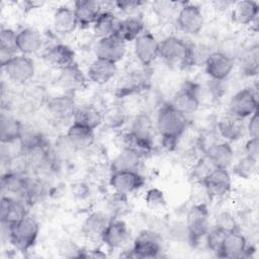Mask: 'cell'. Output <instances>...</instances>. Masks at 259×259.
<instances>
[{"label":"cell","instance_id":"33","mask_svg":"<svg viewBox=\"0 0 259 259\" xmlns=\"http://www.w3.org/2000/svg\"><path fill=\"white\" fill-rule=\"evenodd\" d=\"M241 72L248 77H253L259 71V46L257 44L243 48L239 57Z\"/></svg>","mask_w":259,"mask_h":259},{"label":"cell","instance_id":"32","mask_svg":"<svg viewBox=\"0 0 259 259\" xmlns=\"http://www.w3.org/2000/svg\"><path fill=\"white\" fill-rule=\"evenodd\" d=\"M142 155L137 151L124 147L121 152L112 160L110 165L111 172L116 171H138Z\"/></svg>","mask_w":259,"mask_h":259},{"label":"cell","instance_id":"42","mask_svg":"<svg viewBox=\"0 0 259 259\" xmlns=\"http://www.w3.org/2000/svg\"><path fill=\"white\" fill-rule=\"evenodd\" d=\"M213 227L224 231L225 233H229V232L239 229L235 217L229 211L219 212L214 218V226Z\"/></svg>","mask_w":259,"mask_h":259},{"label":"cell","instance_id":"17","mask_svg":"<svg viewBox=\"0 0 259 259\" xmlns=\"http://www.w3.org/2000/svg\"><path fill=\"white\" fill-rule=\"evenodd\" d=\"M27 202L20 198L3 195L1 198L0 219L2 225L11 226L28 214Z\"/></svg>","mask_w":259,"mask_h":259},{"label":"cell","instance_id":"49","mask_svg":"<svg viewBox=\"0 0 259 259\" xmlns=\"http://www.w3.org/2000/svg\"><path fill=\"white\" fill-rule=\"evenodd\" d=\"M234 1H225V0H222V1H214L212 4L214 6V8H217L218 10L220 11H223V10H226L228 8H232V6L234 5Z\"/></svg>","mask_w":259,"mask_h":259},{"label":"cell","instance_id":"19","mask_svg":"<svg viewBox=\"0 0 259 259\" xmlns=\"http://www.w3.org/2000/svg\"><path fill=\"white\" fill-rule=\"evenodd\" d=\"M130 238V231L126 224L121 220L111 219L102 234L101 241L110 250L121 248Z\"/></svg>","mask_w":259,"mask_h":259},{"label":"cell","instance_id":"37","mask_svg":"<svg viewBox=\"0 0 259 259\" xmlns=\"http://www.w3.org/2000/svg\"><path fill=\"white\" fill-rule=\"evenodd\" d=\"M119 20L110 11L101 12L93 23V32L98 38L112 35L116 32Z\"/></svg>","mask_w":259,"mask_h":259},{"label":"cell","instance_id":"25","mask_svg":"<svg viewBox=\"0 0 259 259\" xmlns=\"http://www.w3.org/2000/svg\"><path fill=\"white\" fill-rule=\"evenodd\" d=\"M42 46V37L40 33L30 27L19 30L16 34V47L18 53L24 56L34 54L40 50Z\"/></svg>","mask_w":259,"mask_h":259},{"label":"cell","instance_id":"22","mask_svg":"<svg viewBox=\"0 0 259 259\" xmlns=\"http://www.w3.org/2000/svg\"><path fill=\"white\" fill-rule=\"evenodd\" d=\"M117 73V66L115 63L96 58L87 70L88 79L97 85H104L111 81Z\"/></svg>","mask_w":259,"mask_h":259},{"label":"cell","instance_id":"47","mask_svg":"<svg viewBox=\"0 0 259 259\" xmlns=\"http://www.w3.org/2000/svg\"><path fill=\"white\" fill-rule=\"evenodd\" d=\"M246 132L248 133L250 138L259 139V114H258V110H256L249 117V120L246 123Z\"/></svg>","mask_w":259,"mask_h":259},{"label":"cell","instance_id":"40","mask_svg":"<svg viewBox=\"0 0 259 259\" xmlns=\"http://www.w3.org/2000/svg\"><path fill=\"white\" fill-rule=\"evenodd\" d=\"M75 152H76V149L73 147V145L67 138L66 134L58 137V139L55 142V149L53 151L55 159H60V160L68 159Z\"/></svg>","mask_w":259,"mask_h":259},{"label":"cell","instance_id":"18","mask_svg":"<svg viewBox=\"0 0 259 259\" xmlns=\"http://www.w3.org/2000/svg\"><path fill=\"white\" fill-rule=\"evenodd\" d=\"M57 85L64 90L65 93L71 94L81 90L86 85V76L80 67L74 63L60 70V75L57 78Z\"/></svg>","mask_w":259,"mask_h":259},{"label":"cell","instance_id":"1","mask_svg":"<svg viewBox=\"0 0 259 259\" xmlns=\"http://www.w3.org/2000/svg\"><path fill=\"white\" fill-rule=\"evenodd\" d=\"M156 125L162 139V145L172 151L187 128V115L179 111L172 103H165L157 113Z\"/></svg>","mask_w":259,"mask_h":259},{"label":"cell","instance_id":"23","mask_svg":"<svg viewBox=\"0 0 259 259\" xmlns=\"http://www.w3.org/2000/svg\"><path fill=\"white\" fill-rule=\"evenodd\" d=\"M102 8V4L99 1L94 0H78L74 3V12L78 21V25L81 27H88L93 25L98 18Z\"/></svg>","mask_w":259,"mask_h":259},{"label":"cell","instance_id":"11","mask_svg":"<svg viewBox=\"0 0 259 259\" xmlns=\"http://www.w3.org/2000/svg\"><path fill=\"white\" fill-rule=\"evenodd\" d=\"M146 179L138 171H116L111 172L109 185L114 192L127 195L141 189Z\"/></svg>","mask_w":259,"mask_h":259},{"label":"cell","instance_id":"12","mask_svg":"<svg viewBox=\"0 0 259 259\" xmlns=\"http://www.w3.org/2000/svg\"><path fill=\"white\" fill-rule=\"evenodd\" d=\"M234 66L235 60L219 51L210 53L204 62L206 75L212 81L219 82L226 80L230 76Z\"/></svg>","mask_w":259,"mask_h":259},{"label":"cell","instance_id":"48","mask_svg":"<svg viewBox=\"0 0 259 259\" xmlns=\"http://www.w3.org/2000/svg\"><path fill=\"white\" fill-rule=\"evenodd\" d=\"M245 155L258 161L259 157V139L250 138L245 144Z\"/></svg>","mask_w":259,"mask_h":259},{"label":"cell","instance_id":"45","mask_svg":"<svg viewBox=\"0 0 259 259\" xmlns=\"http://www.w3.org/2000/svg\"><path fill=\"white\" fill-rule=\"evenodd\" d=\"M114 5L122 13L126 14L127 17H133L141 9V6L143 5V2L125 0V1H116V2H114Z\"/></svg>","mask_w":259,"mask_h":259},{"label":"cell","instance_id":"16","mask_svg":"<svg viewBox=\"0 0 259 259\" xmlns=\"http://www.w3.org/2000/svg\"><path fill=\"white\" fill-rule=\"evenodd\" d=\"M77 106L71 94H60L52 97L47 103L49 115L56 121L64 122L73 119Z\"/></svg>","mask_w":259,"mask_h":259},{"label":"cell","instance_id":"20","mask_svg":"<svg viewBox=\"0 0 259 259\" xmlns=\"http://www.w3.org/2000/svg\"><path fill=\"white\" fill-rule=\"evenodd\" d=\"M217 130L219 136L226 142H236L244 137L246 124L244 123V119L228 113L218 120Z\"/></svg>","mask_w":259,"mask_h":259},{"label":"cell","instance_id":"24","mask_svg":"<svg viewBox=\"0 0 259 259\" xmlns=\"http://www.w3.org/2000/svg\"><path fill=\"white\" fill-rule=\"evenodd\" d=\"M259 5L253 0L235 2L232 6V18L239 25L253 24L258 18Z\"/></svg>","mask_w":259,"mask_h":259},{"label":"cell","instance_id":"5","mask_svg":"<svg viewBox=\"0 0 259 259\" xmlns=\"http://www.w3.org/2000/svg\"><path fill=\"white\" fill-rule=\"evenodd\" d=\"M258 110V95L253 88H244L235 93L229 102V113L245 119Z\"/></svg>","mask_w":259,"mask_h":259},{"label":"cell","instance_id":"4","mask_svg":"<svg viewBox=\"0 0 259 259\" xmlns=\"http://www.w3.org/2000/svg\"><path fill=\"white\" fill-rule=\"evenodd\" d=\"M185 225L190 235L191 244L197 243L205 237L210 229V214L207 205L203 202L191 205L186 213Z\"/></svg>","mask_w":259,"mask_h":259},{"label":"cell","instance_id":"14","mask_svg":"<svg viewBox=\"0 0 259 259\" xmlns=\"http://www.w3.org/2000/svg\"><path fill=\"white\" fill-rule=\"evenodd\" d=\"M134 54L141 65L150 66L159 58V40L151 32H143L134 41Z\"/></svg>","mask_w":259,"mask_h":259},{"label":"cell","instance_id":"29","mask_svg":"<svg viewBox=\"0 0 259 259\" xmlns=\"http://www.w3.org/2000/svg\"><path fill=\"white\" fill-rule=\"evenodd\" d=\"M24 125L21 121L11 115L2 113L0 118V140L2 144H13L19 142Z\"/></svg>","mask_w":259,"mask_h":259},{"label":"cell","instance_id":"28","mask_svg":"<svg viewBox=\"0 0 259 259\" xmlns=\"http://www.w3.org/2000/svg\"><path fill=\"white\" fill-rule=\"evenodd\" d=\"M53 24L55 30L62 35H67L75 31L78 21L74 9L68 6H61L54 12Z\"/></svg>","mask_w":259,"mask_h":259},{"label":"cell","instance_id":"13","mask_svg":"<svg viewBox=\"0 0 259 259\" xmlns=\"http://www.w3.org/2000/svg\"><path fill=\"white\" fill-rule=\"evenodd\" d=\"M171 103L185 115L194 113L200 105V86L192 82L185 83Z\"/></svg>","mask_w":259,"mask_h":259},{"label":"cell","instance_id":"41","mask_svg":"<svg viewBox=\"0 0 259 259\" xmlns=\"http://www.w3.org/2000/svg\"><path fill=\"white\" fill-rule=\"evenodd\" d=\"M145 202L150 209L160 210L166 207L167 200L165 198L164 192L158 188H150L146 192Z\"/></svg>","mask_w":259,"mask_h":259},{"label":"cell","instance_id":"39","mask_svg":"<svg viewBox=\"0 0 259 259\" xmlns=\"http://www.w3.org/2000/svg\"><path fill=\"white\" fill-rule=\"evenodd\" d=\"M258 161L244 156L233 165V173L242 179H251L257 172Z\"/></svg>","mask_w":259,"mask_h":259},{"label":"cell","instance_id":"2","mask_svg":"<svg viewBox=\"0 0 259 259\" xmlns=\"http://www.w3.org/2000/svg\"><path fill=\"white\" fill-rule=\"evenodd\" d=\"M2 226L6 228L9 243L19 251L30 249L35 244L39 233L37 221L29 214L11 226Z\"/></svg>","mask_w":259,"mask_h":259},{"label":"cell","instance_id":"27","mask_svg":"<svg viewBox=\"0 0 259 259\" xmlns=\"http://www.w3.org/2000/svg\"><path fill=\"white\" fill-rule=\"evenodd\" d=\"M45 59L49 64L61 70L75 63V52L67 45L56 44L46 51Z\"/></svg>","mask_w":259,"mask_h":259},{"label":"cell","instance_id":"35","mask_svg":"<svg viewBox=\"0 0 259 259\" xmlns=\"http://www.w3.org/2000/svg\"><path fill=\"white\" fill-rule=\"evenodd\" d=\"M144 22L138 16L126 17L119 21L115 34L124 42L135 41L144 32Z\"/></svg>","mask_w":259,"mask_h":259},{"label":"cell","instance_id":"7","mask_svg":"<svg viewBox=\"0 0 259 259\" xmlns=\"http://www.w3.org/2000/svg\"><path fill=\"white\" fill-rule=\"evenodd\" d=\"M176 23L180 31L188 35H195L200 32L204 24V17L201 9L191 3H184L176 18Z\"/></svg>","mask_w":259,"mask_h":259},{"label":"cell","instance_id":"21","mask_svg":"<svg viewBox=\"0 0 259 259\" xmlns=\"http://www.w3.org/2000/svg\"><path fill=\"white\" fill-rule=\"evenodd\" d=\"M29 179L30 177L26 176L24 173L7 171L1 178L2 190L8 196L24 200Z\"/></svg>","mask_w":259,"mask_h":259},{"label":"cell","instance_id":"10","mask_svg":"<svg viewBox=\"0 0 259 259\" xmlns=\"http://www.w3.org/2000/svg\"><path fill=\"white\" fill-rule=\"evenodd\" d=\"M2 69L8 79L19 84H24L31 80L35 73L33 61L24 55L14 56Z\"/></svg>","mask_w":259,"mask_h":259},{"label":"cell","instance_id":"9","mask_svg":"<svg viewBox=\"0 0 259 259\" xmlns=\"http://www.w3.org/2000/svg\"><path fill=\"white\" fill-rule=\"evenodd\" d=\"M251 249L247 245L246 237L237 229L225 235L217 255L222 258H243L250 256Z\"/></svg>","mask_w":259,"mask_h":259},{"label":"cell","instance_id":"3","mask_svg":"<svg viewBox=\"0 0 259 259\" xmlns=\"http://www.w3.org/2000/svg\"><path fill=\"white\" fill-rule=\"evenodd\" d=\"M159 58L171 66L190 67V45L177 36H167L159 41Z\"/></svg>","mask_w":259,"mask_h":259},{"label":"cell","instance_id":"36","mask_svg":"<svg viewBox=\"0 0 259 259\" xmlns=\"http://www.w3.org/2000/svg\"><path fill=\"white\" fill-rule=\"evenodd\" d=\"M147 78L141 72H130L122 79H120L116 88V95L119 97L128 96L146 87Z\"/></svg>","mask_w":259,"mask_h":259},{"label":"cell","instance_id":"26","mask_svg":"<svg viewBox=\"0 0 259 259\" xmlns=\"http://www.w3.org/2000/svg\"><path fill=\"white\" fill-rule=\"evenodd\" d=\"M214 168L229 169L235 159V154L233 148L229 142H218L208 152L204 155Z\"/></svg>","mask_w":259,"mask_h":259},{"label":"cell","instance_id":"8","mask_svg":"<svg viewBox=\"0 0 259 259\" xmlns=\"http://www.w3.org/2000/svg\"><path fill=\"white\" fill-rule=\"evenodd\" d=\"M201 184L209 198H223L231 191L232 179L227 169L213 168Z\"/></svg>","mask_w":259,"mask_h":259},{"label":"cell","instance_id":"44","mask_svg":"<svg viewBox=\"0 0 259 259\" xmlns=\"http://www.w3.org/2000/svg\"><path fill=\"white\" fill-rule=\"evenodd\" d=\"M227 233H225L224 231L215 228V227H212L209 229V231L207 232L206 236H205V239H206V244H207V247L212 251L214 252L215 254L219 252L220 248H221V245H222V242L224 240V237Z\"/></svg>","mask_w":259,"mask_h":259},{"label":"cell","instance_id":"34","mask_svg":"<svg viewBox=\"0 0 259 259\" xmlns=\"http://www.w3.org/2000/svg\"><path fill=\"white\" fill-rule=\"evenodd\" d=\"M110 220L111 219H109V217L104 212L94 211L86 218L83 224V232L88 238L101 240L102 234Z\"/></svg>","mask_w":259,"mask_h":259},{"label":"cell","instance_id":"31","mask_svg":"<svg viewBox=\"0 0 259 259\" xmlns=\"http://www.w3.org/2000/svg\"><path fill=\"white\" fill-rule=\"evenodd\" d=\"M73 122L95 131L102 124V112L92 104H84L77 107Z\"/></svg>","mask_w":259,"mask_h":259},{"label":"cell","instance_id":"43","mask_svg":"<svg viewBox=\"0 0 259 259\" xmlns=\"http://www.w3.org/2000/svg\"><path fill=\"white\" fill-rule=\"evenodd\" d=\"M16 34L13 29L8 27H2L0 31V51H7L13 54H16Z\"/></svg>","mask_w":259,"mask_h":259},{"label":"cell","instance_id":"38","mask_svg":"<svg viewBox=\"0 0 259 259\" xmlns=\"http://www.w3.org/2000/svg\"><path fill=\"white\" fill-rule=\"evenodd\" d=\"M126 121V113L122 107L112 105L102 113V124L106 127L115 130L121 127Z\"/></svg>","mask_w":259,"mask_h":259},{"label":"cell","instance_id":"30","mask_svg":"<svg viewBox=\"0 0 259 259\" xmlns=\"http://www.w3.org/2000/svg\"><path fill=\"white\" fill-rule=\"evenodd\" d=\"M66 136L73 145V147L76 149V151L88 149L94 144L95 141V135L93 130H90L75 122H73L69 126Z\"/></svg>","mask_w":259,"mask_h":259},{"label":"cell","instance_id":"46","mask_svg":"<svg viewBox=\"0 0 259 259\" xmlns=\"http://www.w3.org/2000/svg\"><path fill=\"white\" fill-rule=\"evenodd\" d=\"M170 236L176 241H179V242L187 241V242L191 243L190 235H189V232H188V229H187L185 223L173 225L172 228L170 229Z\"/></svg>","mask_w":259,"mask_h":259},{"label":"cell","instance_id":"6","mask_svg":"<svg viewBox=\"0 0 259 259\" xmlns=\"http://www.w3.org/2000/svg\"><path fill=\"white\" fill-rule=\"evenodd\" d=\"M162 251L161 239L153 231H143L134 241L128 257L148 259L156 258Z\"/></svg>","mask_w":259,"mask_h":259},{"label":"cell","instance_id":"15","mask_svg":"<svg viewBox=\"0 0 259 259\" xmlns=\"http://www.w3.org/2000/svg\"><path fill=\"white\" fill-rule=\"evenodd\" d=\"M126 53V42L119 38L115 33L106 37L99 38L95 46V56L113 63L123 59Z\"/></svg>","mask_w":259,"mask_h":259}]
</instances>
